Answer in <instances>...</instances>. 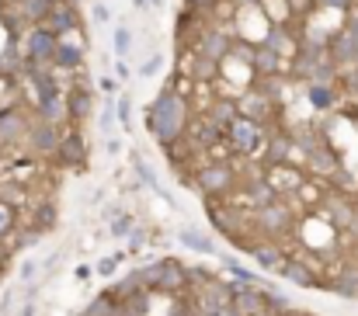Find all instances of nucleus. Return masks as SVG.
Here are the masks:
<instances>
[{"instance_id": "39448f33", "label": "nucleus", "mask_w": 358, "mask_h": 316, "mask_svg": "<svg viewBox=\"0 0 358 316\" xmlns=\"http://www.w3.org/2000/svg\"><path fill=\"white\" fill-rule=\"evenodd\" d=\"M234 181H237V174H234L230 164H206V167H199V174H195V188H199L202 195H209V199L230 195Z\"/></svg>"}, {"instance_id": "7ed1b4c3", "label": "nucleus", "mask_w": 358, "mask_h": 316, "mask_svg": "<svg viewBox=\"0 0 358 316\" xmlns=\"http://www.w3.org/2000/svg\"><path fill=\"white\" fill-rule=\"evenodd\" d=\"M143 275V285L146 289H160V292H178V289H185V282H188V268L185 264H178V261H157V264H150V268H143L139 271Z\"/></svg>"}, {"instance_id": "9b49d317", "label": "nucleus", "mask_w": 358, "mask_h": 316, "mask_svg": "<svg viewBox=\"0 0 358 316\" xmlns=\"http://www.w3.org/2000/svg\"><path fill=\"white\" fill-rule=\"evenodd\" d=\"M185 73L192 77V84H220L223 63L213 59V56H206V52H195V49H192V56H188V63H185Z\"/></svg>"}, {"instance_id": "5fc2aeb1", "label": "nucleus", "mask_w": 358, "mask_h": 316, "mask_svg": "<svg viewBox=\"0 0 358 316\" xmlns=\"http://www.w3.org/2000/svg\"><path fill=\"white\" fill-rule=\"evenodd\" d=\"M278 316H303V313H289V310H285V313H278Z\"/></svg>"}, {"instance_id": "c85d7f7f", "label": "nucleus", "mask_w": 358, "mask_h": 316, "mask_svg": "<svg viewBox=\"0 0 358 316\" xmlns=\"http://www.w3.org/2000/svg\"><path fill=\"white\" fill-rule=\"evenodd\" d=\"M178 236H181V243H185V247H192L195 254H216V243H213L206 233L192 229V226H181V233H178Z\"/></svg>"}, {"instance_id": "4d7b16f0", "label": "nucleus", "mask_w": 358, "mask_h": 316, "mask_svg": "<svg viewBox=\"0 0 358 316\" xmlns=\"http://www.w3.org/2000/svg\"><path fill=\"white\" fill-rule=\"evenodd\" d=\"M150 3H153V7H160V0H150Z\"/></svg>"}, {"instance_id": "4be33fe9", "label": "nucleus", "mask_w": 358, "mask_h": 316, "mask_svg": "<svg viewBox=\"0 0 358 316\" xmlns=\"http://www.w3.org/2000/svg\"><path fill=\"white\" fill-rule=\"evenodd\" d=\"M306 101L317 108V111H327V108L338 105V87L331 80H310L306 84Z\"/></svg>"}, {"instance_id": "aec40b11", "label": "nucleus", "mask_w": 358, "mask_h": 316, "mask_svg": "<svg viewBox=\"0 0 358 316\" xmlns=\"http://www.w3.org/2000/svg\"><path fill=\"white\" fill-rule=\"evenodd\" d=\"M278 275H282L285 282L299 285V289H313V285H320L317 271H313L310 264H303V261H282V264H278Z\"/></svg>"}, {"instance_id": "2f4dec72", "label": "nucleus", "mask_w": 358, "mask_h": 316, "mask_svg": "<svg viewBox=\"0 0 358 316\" xmlns=\"http://www.w3.org/2000/svg\"><path fill=\"white\" fill-rule=\"evenodd\" d=\"M338 296H345V299H358V268H348V271H341L338 275V282L331 285Z\"/></svg>"}, {"instance_id": "b1692460", "label": "nucleus", "mask_w": 358, "mask_h": 316, "mask_svg": "<svg viewBox=\"0 0 358 316\" xmlns=\"http://www.w3.org/2000/svg\"><path fill=\"white\" fill-rule=\"evenodd\" d=\"M80 66H84V45H80V42H70V35L59 38V49H56V70H80Z\"/></svg>"}, {"instance_id": "f257e3e1", "label": "nucleus", "mask_w": 358, "mask_h": 316, "mask_svg": "<svg viewBox=\"0 0 358 316\" xmlns=\"http://www.w3.org/2000/svg\"><path fill=\"white\" fill-rule=\"evenodd\" d=\"M188 122H192V105L181 91H174V80L153 98V105L146 111V129L150 136L160 143V146H171L178 143L185 132H188Z\"/></svg>"}, {"instance_id": "0eeeda50", "label": "nucleus", "mask_w": 358, "mask_h": 316, "mask_svg": "<svg viewBox=\"0 0 358 316\" xmlns=\"http://www.w3.org/2000/svg\"><path fill=\"white\" fill-rule=\"evenodd\" d=\"M234 45H237V35L230 28H206L199 35V42H195V52H206V56H213V59L223 63V59H230Z\"/></svg>"}, {"instance_id": "cd10ccee", "label": "nucleus", "mask_w": 358, "mask_h": 316, "mask_svg": "<svg viewBox=\"0 0 358 316\" xmlns=\"http://www.w3.org/2000/svg\"><path fill=\"white\" fill-rule=\"evenodd\" d=\"M250 257H254L261 268H275V271H278V264L285 261V257H282V250H278V243H271V240L254 243V247H250Z\"/></svg>"}, {"instance_id": "a18cd8bd", "label": "nucleus", "mask_w": 358, "mask_h": 316, "mask_svg": "<svg viewBox=\"0 0 358 316\" xmlns=\"http://www.w3.org/2000/svg\"><path fill=\"white\" fill-rule=\"evenodd\" d=\"M185 3H188L192 10H216L223 0H185Z\"/></svg>"}, {"instance_id": "bb28decb", "label": "nucleus", "mask_w": 358, "mask_h": 316, "mask_svg": "<svg viewBox=\"0 0 358 316\" xmlns=\"http://www.w3.org/2000/svg\"><path fill=\"white\" fill-rule=\"evenodd\" d=\"M268 181L275 185V192H278V195H282V188H289V192H299V188L306 185V178H303V174H296V171H292V167H285V164H282V167H271Z\"/></svg>"}, {"instance_id": "ea45409f", "label": "nucleus", "mask_w": 358, "mask_h": 316, "mask_svg": "<svg viewBox=\"0 0 358 316\" xmlns=\"http://www.w3.org/2000/svg\"><path fill=\"white\" fill-rule=\"evenodd\" d=\"M227 271H230V275H234L237 282H243V285H254V282H257V278H254V275H250L247 268H240L237 261H227Z\"/></svg>"}, {"instance_id": "09e8293b", "label": "nucleus", "mask_w": 358, "mask_h": 316, "mask_svg": "<svg viewBox=\"0 0 358 316\" xmlns=\"http://www.w3.org/2000/svg\"><path fill=\"white\" fill-rule=\"evenodd\" d=\"M345 24L355 31V38H358V10H352V14H348V21H345Z\"/></svg>"}, {"instance_id": "8fccbe9b", "label": "nucleus", "mask_w": 358, "mask_h": 316, "mask_svg": "<svg viewBox=\"0 0 358 316\" xmlns=\"http://www.w3.org/2000/svg\"><path fill=\"white\" fill-rule=\"evenodd\" d=\"M257 3H261V0H234L237 10H243V7H257Z\"/></svg>"}, {"instance_id": "f8f14e48", "label": "nucleus", "mask_w": 358, "mask_h": 316, "mask_svg": "<svg viewBox=\"0 0 358 316\" xmlns=\"http://www.w3.org/2000/svg\"><path fill=\"white\" fill-rule=\"evenodd\" d=\"M63 136H66V132H59L56 122L38 118V122H31V129H28V146H31L35 153H56L59 143H63Z\"/></svg>"}, {"instance_id": "f3484780", "label": "nucleus", "mask_w": 358, "mask_h": 316, "mask_svg": "<svg viewBox=\"0 0 358 316\" xmlns=\"http://www.w3.org/2000/svg\"><path fill=\"white\" fill-rule=\"evenodd\" d=\"M56 160L63 167H84L87 164V143L80 139V132H66L59 150H56Z\"/></svg>"}, {"instance_id": "412c9836", "label": "nucleus", "mask_w": 358, "mask_h": 316, "mask_svg": "<svg viewBox=\"0 0 358 316\" xmlns=\"http://www.w3.org/2000/svg\"><path fill=\"white\" fill-rule=\"evenodd\" d=\"M206 115H209V118L227 132V129H230V122H237L240 118V101L237 98H230V94H223V98H216L213 105L206 108Z\"/></svg>"}, {"instance_id": "9d476101", "label": "nucleus", "mask_w": 358, "mask_h": 316, "mask_svg": "<svg viewBox=\"0 0 358 316\" xmlns=\"http://www.w3.org/2000/svg\"><path fill=\"white\" fill-rule=\"evenodd\" d=\"M209 219H213V226L223 233V236H230V240H240L243 236V215H240L234 206H230V199L227 202H209Z\"/></svg>"}, {"instance_id": "473e14b6", "label": "nucleus", "mask_w": 358, "mask_h": 316, "mask_svg": "<svg viewBox=\"0 0 358 316\" xmlns=\"http://www.w3.org/2000/svg\"><path fill=\"white\" fill-rule=\"evenodd\" d=\"M35 226H38V233H49V229L56 226V206H52V202L35 206Z\"/></svg>"}, {"instance_id": "79ce46f5", "label": "nucleus", "mask_w": 358, "mask_h": 316, "mask_svg": "<svg viewBox=\"0 0 358 316\" xmlns=\"http://www.w3.org/2000/svg\"><path fill=\"white\" fill-rule=\"evenodd\" d=\"M115 118H119V111H115V101H108V105H105V111H101V118H98V122H101V129H105V132H112Z\"/></svg>"}, {"instance_id": "a19ab883", "label": "nucleus", "mask_w": 358, "mask_h": 316, "mask_svg": "<svg viewBox=\"0 0 358 316\" xmlns=\"http://www.w3.org/2000/svg\"><path fill=\"white\" fill-rule=\"evenodd\" d=\"M115 111H119V125H129V118H132V101H129V94H119Z\"/></svg>"}, {"instance_id": "72a5a7b5", "label": "nucleus", "mask_w": 358, "mask_h": 316, "mask_svg": "<svg viewBox=\"0 0 358 316\" xmlns=\"http://www.w3.org/2000/svg\"><path fill=\"white\" fill-rule=\"evenodd\" d=\"M112 45H115V56H119V59H125V56L132 52V31H129L125 24H119V28H115V35H112Z\"/></svg>"}, {"instance_id": "f03ea898", "label": "nucleus", "mask_w": 358, "mask_h": 316, "mask_svg": "<svg viewBox=\"0 0 358 316\" xmlns=\"http://www.w3.org/2000/svg\"><path fill=\"white\" fill-rule=\"evenodd\" d=\"M21 49H24V63L28 66H56L59 35L49 24H31L28 35L21 38Z\"/></svg>"}, {"instance_id": "7c9ffc66", "label": "nucleus", "mask_w": 358, "mask_h": 316, "mask_svg": "<svg viewBox=\"0 0 358 316\" xmlns=\"http://www.w3.org/2000/svg\"><path fill=\"white\" fill-rule=\"evenodd\" d=\"M87 316H122V299L115 292H101V296L91 303Z\"/></svg>"}, {"instance_id": "6e6552de", "label": "nucleus", "mask_w": 358, "mask_h": 316, "mask_svg": "<svg viewBox=\"0 0 358 316\" xmlns=\"http://www.w3.org/2000/svg\"><path fill=\"white\" fill-rule=\"evenodd\" d=\"M327 56L338 63V70H348V66L358 63V38L348 24L345 28H334V35L327 42Z\"/></svg>"}, {"instance_id": "49530a36", "label": "nucleus", "mask_w": 358, "mask_h": 316, "mask_svg": "<svg viewBox=\"0 0 358 316\" xmlns=\"http://www.w3.org/2000/svg\"><path fill=\"white\" fill-rule=\"evenodd\" d=\"M91 7H94V17L98 21H108V7L105 3H91Z\"/></svg>"}, {"instance_id": "4c0bfd02", "label": "nucleus", "mask_w": 358, "mask_h": 316, "mask_svg": "<svg viewBox=\"0 0 358 316\" xmlns=\"http://www.w3.org/2000/svg\"><path fill=\"white\" fill-rule=\"evenodd\" d=\"M132 233V215L129 212H119L115 222H112V236H129Z\"/></svg>"}, {"instance_id": "5701e85b", "label": "nucleus", "mask_w": 358, "mask_h": 316, "mask_svg": "<svg viewBox=\"0 0 358 316\" xmlns=\"http://www.w3.org/2000/svg\"><path fill=\"white\" fill-rule=\"evenodd\" d=\"M243 199H247L254 209H261V206H271V202L282 199V195L275 192V185H271L268 178H257V181H247V185H243Z\"/></svg>"}, {"instance_id": "864d4df0", "label": "nucleus", "mask_w": 358, "mask_h": 316, "mask_svg": "<svg viewBox=\"0 0 358 316\" xmlns=\"http://www.w3.org/2000/svg\"><path fill=\"white\" fill-rule=\"evenodd\" d=\"M31 275H35V264H31V261H28V264H24V268H21V278H31Z\"/></svg>"}, {"instance_id": "c756f323", "label": "nucleus", "mask_w": 358, "mask_h": 316, "mask_svg": "<svg viewBox=\"0 0 358 316\" xmlns=\"http://www.w3.org/2000/svg\"><path fill=\"white\" fill-rule=\"evenodd\" d=\"M35 111H38V118H45V122H59V118H66V94H56V98L35 101Z\"/></svg>"}, {"instance_id": "c9c22d12", "label": "nucleus", "mask_w": 358, "mask_h": 316, "mask_svg": "<svg viewBox=\"0 0 358 316\" xmlns=\"http://www.w3.org/2000/svg\"><path fill=\"white\" fill-rule=\"evenodd\" d=\"M14 206L10 202H0V240L7 236V233H14Z\"/></svg>"}, {"instance_id": "423d86ee", "label": "nucleus", "mask_w": 358, "mask_h": 316, "mask_svg": "<svg viewBox=\"0 0 358 316\" xmlns=\"http://www.w3.org/2000/svg\"><path fill=\"white\" fill-rule=\"evenodd\" d=\"M254 226H257L264 236H282V233H289V226H292V209L275 199L271 206L254 209Z\"/></svg>"}, {"instance_id": "393cba45", "label": "nucleus", "mask_w": 358, "mask_h": 316, "mask_svg": "<svg viewBox=\"0 0 358 316\" xmlns=\"http://www.w3.org/2000/svg\"><path fill=\"white\" fill-rule=\"evenodd\" d=\"M292 153V136H271L264 143V164L268 167H282Z\"/></svg>"}, {"instance_id": "20e7f679", "label": "nucleus", "mask_w": 358, "mask_h": 316, "mask_svg": "<svg viewBox=\"0 0 358 316\" xmlns=\"http://www.w3.org/2000/svg\"><path fill=\"white\" fill-rule=\"evenodd\" d=\"M264 125L261 122H254V118H243L240 115L237 122H230V129H227V146L230 150H237V153H257V150H264Z\"/></svg>"}, {"instance_id": "de8ad7c7", "label": "nucleus", "mask_w": 358, "mask_h": 316, "mask_svg": "<svg viewBox=\"0 0 358 316\" xmlns=\"http://www.w3.org/2000/svg\"><path fill=\"white\" fill-rule=\"evenodd\" d=\"M98 271H101V275H112V271H115V257L101 261V264H98Z\"/></svg>"}, {"instance_id": "1a4fd4ad", "label": "nucleus", "mask_w": 358, "mask_h": 316, "mask_svg": "<svg viewBox=\"0 0 358 316\" xmlns=\"http://www.w3.org/2000/svg\"><path fill=\"white\" fill-rule=\"evenodd\" d=\"M240 101V115L243 118H254V122H268L271 115H275V98L271 94H264L257 84H250L243 94L237 98Z\"/></svg>"}, {"instance_id": "3c124183", "label": "nucleus", "mask_w": 358, "mask_h": 316, "mask_svg": "<svg viewBox=\"0 0 358 316\" xmlns=\"http://www.w3.org/2000/svg\"><path fill=\"white\" fill-rule=\"evenodd\" d=\"M101 87H105V91H108V94H115V91H119V87H115V80H112V77H105V80H101Z\"/></svg>"}, {"instance_id": "6e6d98bb", "label": "nucleus", "mask_w": 358, "mask_h": 316, "mask_svg": "<svg viewBox=\"0 0 358 316\" xmlns=\"http://www.w3.org/2000/svg\"><path fill=\"white\" fill-rule=\"evenodd\" d=\"M21 316H31V306H28V310H24V313H21Z\"/></svg>"}, {"instance_id": "bf43d9fd", "label": "nucleus", "mask_w": 358, "mask_h": 316, "mask_svg": "<svg viewBox=\"0 0 358 316\" xmlns=\"http://www.w3.org/2000/svg\"><path fill=\"white\" fill-rule=\"evenodd\" d=\"M7 3H17V0H7Z\"/></svg>"}, {"instance_id": "a211bd4d", "label": "nucleus", "mask_w": 358, "mask_h": 316, "mask_svg": "<svg viewBox=\"0 0 358 316\" xmlns=\"http://www.w3.org/2000/svg\"><path fill=\"white\" fill-rule=\"evenodd\" d=\"M91 87L87 84H70L66 87V118L70 122H84L91 118Z\"/></svg>"}, {"instance_id": "4468645a", "label": "nucleus", "mask_w": 358, "mask_h": 316, "mask_svg": "<svg viewBox=\"0 0 358 316\" xmlns=\"http://www.w3.org/2000/svg\"><path fill=\"white\" fill-rule=\"evenodd\" d=\"M59 38H66L70 31H80V10H77V3L73 0H56V7H52V14H49V21H45Z\"/></svg>"}, {"instance_id": "ddd939ff", "label": "nucleus", "mask_w": 358, "mask_h": 316, "mask_svg": "<svg viewBox=\"0 0 358 316\" xmlns=\"http://www.w3.org/2000/svg\"><path fill=\"white\" fill-rule=\"evenodd\" d=\"M230 310L237 316H261V313H268V299H264L254 285L230 289Z\"/></svg>"}, {"instance_id": "c03bdc74", "label": "nucleus", "mask_w": 358, "mask_h": 316, "mask_svg": "<svg viewBox=\"0 0 358 316\" xmlns=\"http://www.w3.org/2000/svg\"><path fill=\"white\" fill-rule=\"evenodd\" d=\"M0 195H3V199H7V202H10V206H14V202H21V199H24V192H21V188H17V185H10V188H7V185H3V188H0Z\"/></svg>"}, {"instance_id": "13d9d810", "label": "nucleus", "mask_w": 358, "mask_h": 316, "mask_svg": "<svg viewBox=\"0 0 358 316\" xmlns=\"http://www.w3.org/2000/svg\"><path fill=\"white\" fill-rule=\"evenodd\" d=\"M136 3H139V7H146V0H136Z\"/></svg>"}, {"instance_id": "37998d69", "label": "nucleus", "mask_w": 358, "mask_h": 316, "mask_svg": "<svg viewBox=\"0 0 358 316\" xmlns=\"http://www.w3.org/2000/svg\"><path fill=\"white\" fill-rule=\"evenodd\" d=\"M160 66H164V56H153V59H146V63L139 66V73H143V77H153Z\"/></svg>"}, {"instance_id": "603ef678", "label": "nucleus", "mask_w": 358, "mask_h": 316, "mask_svg": "<svg viewBox=\"0 0 358 316\" xmlns=\"http://www.w3.org/2000/svg\"><path fill=\"white\" fill-rule=\"evenodd\" d=\"M115 73H119V80H125V77H129V66H125L122 59H119V63H115Z\"/></svg>"}, {"instance_id": "58836bf2", "label": "nucleus", "mask_w": 358, "mask_h": 316, "mask_svg": "<svg viewBox=\"0 0 358 316\" xmlns=\"http://www.w3.org/2000/svg\"><path fill=\"white\" fill-rule=\"evenodd\" d=\"M317 7L320 10H341V14H348V10H355V0H317Z\"/></svg>"}, {"instance_id": "dca6fc26", "label": "nucleus", "mask_w": 358, "mask_h": 316, "mask_svg": "<svg viewBox=\"0 0 358 316\" xmlns=\"http://www.w3.org/2000/svg\"><path fill=\"white\" fill-rule=\"evenodd\" d=\"M28 129H31V122L17 108L0 111V143H21V139H28Z\"/></svg>"}, {"instance_id": "a878e982", "label": "nucleus", "mask_w": 358, "mask_h": 316, "mask_svg": "<svg viewBox=\"0 0 358 316\" xmlns=\"http://www.w3.org/2000/svg\"><path fill=\"white\" fill-rule=\"evenodd\" d=\"M14 7L28 17V24H45L49 14H52V7H56V0H17Z\"/></svg>"}, {"instance_id": "2eb2a0df", "label": "nucleus", "mask_w": 358, "mask_h": 316, "mask_svg": "<svg viewBox=\"0 0 358 316\" xmlns=\"http://www.w3.org/2000/svg\"><path fill=\"white\" fill-rule=\"evenodd\" d=\"M289 66V59H282L275 49H268L264 42H257L254 49V59H250V70L254 77H282V70Z\"/></svg>"}, {"instance_id": "e433bc0d", "label": "nucleus", "mask_w": 358, "mask_h": 316, "mask_svg": "<svg viewBox=\"0 0 358 316\" xmlns=\"http://www.w3.org/2000/svg\"><path fill=\"white\" fill-rule=\"evenodd\" d=\"M338 80H341V87H345L348 94H355L358 98V63L355 66H348V70H341V77H338Z\"/></svg>"}, {"instance_id": "f704fd0d", "label": "nucleus", "mask_w": 358, "mask_h": 316, "mask_svg": "<svg viewBox=\"0 0 358 316\" xmlns=\"http://www.w3.org/2000/svg\"><path fill=\"white\" fill-rule=\"evenodd\" d=\"M132 167H136V174H139V181H146L153 192H160V181H157V174H153V167L143 160V157H132Z\"/></svg>"}, {"instance_id": "6ab92c4d", "label": "nucleus", "mask_w": 358, "mask_h": 316, "mask_svg": "<svg viewBox=\"0 0 358 316\" xmlns=\"http://www.w3.org/2000/svg\"><path fill=\"white\" fill-rule=\"evenodd\" d=\"M306 160H310L313 174H324V178H331V174L338 171V157L331 153V146H327L324 139H317L313 146H306Z\"/></svg>"}]
</instances>
